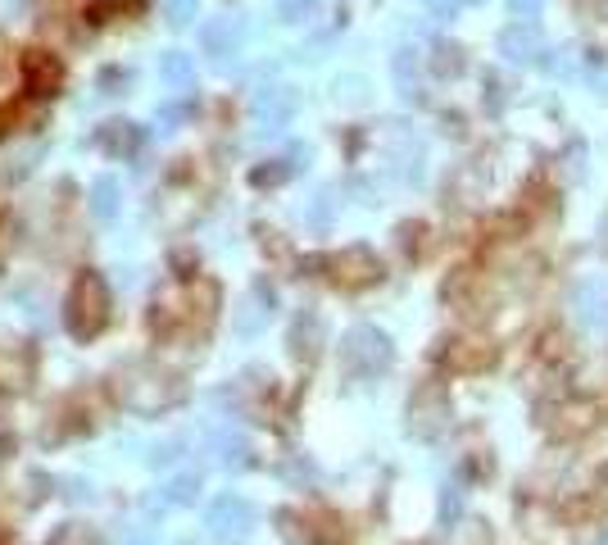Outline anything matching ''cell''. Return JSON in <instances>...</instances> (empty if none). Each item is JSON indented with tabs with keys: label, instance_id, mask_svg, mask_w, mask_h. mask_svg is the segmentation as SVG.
Segmentation results:
<instances>
[{
	"label": "cell",
	"instance_id": "6da1fadb",
	"mask_svg": "<svg viewBox=\"0 0 608 545\" xmlns=\"http://www.w3.org/2000/svg\"><path fill=\"white\" fill-rule=\"evenodd\" d=\"M114 396L132 414H159V409H173L182 400V382L155 364H128L114 373Z\"/></svg>",
	"mask_w": 608,
	"mask_h": 545
},
{
	"label": "cell",
	"instance_id": "5bb4252c",
	"mask_svg": "<svg viewBox=\"0 0 608 545\" xmlns=\"http://www.w3.org/2000/svg\"><path fill=\"white\" fill-rule=\"evenodd\" d=\"M255 109H259V119L273 128V123H286L295 114V96L286 87H277V91H264V96L255 100Z\"/></svg>",
	"mask_w": 608,
	"mask_h": 545
},
{
	"label": "cell",
	"instance_id": "3957f363",
	"mask_svg": "<svg viewBox=\"0 0 608 545\" xmlns=\"http://www.w3.org/2000/svg\"><path fill=\"white\" fill-rule=\"evenodd\" d=\"M341 364L354 377H377L391 364V341L377 332V327H350L341 341Z\"/></svg>",
	"mask_w": 608,
	"mask_h": 545
},
{
	"label": "cell",
	"instance_id": "9c48e42d",
	"mask_svg": "<svg viewBox=\"0 0 608 545\" xmlns=\"http://www.w3.org/2000/svg\"><path fill=\"white\" fill-rule=\"evenodd\" d=\"M445 364L454 368V373H486V368L495 364V346L481 337H454L445 341Z\"/></svg>",
	"mask_w": 608,
	"mask_h": 545
},
{
	"label": "cell",
	"instance_id": "ba28073f",
	"mask_svg": "<svg viewBox=\"0 0 608 545\" xmlns=\"http://www.w3.org/2000/svg\"><path fill=\"white\" fill-rule=\"evenodd\" d=\"M500 55L509 64H545V41L531 23H513L500 32Z\"/></svg>",
	"mask_w": 608,
	"mask_h": 545
},
{
	"label": "cell",
	"instance_id": "44dd1931",
	"mask_svg": "<svg viewBox=\"0 0 608 545\" xmlns=\"http://www.w3.org/2000/svg\"><path fill=\"white\" fill-rule=\"evenodd\" d=\"M164 78L168 82H187L191 78V60H187V55H173V60L164 64Z\"/></svg>",
	"mask_w": 608,
	"mask_h": 545
},
{
	"label": "cell",
	"instance_id": "83f0119b",
	"mask_svg": "<svg viewBox=\"0 0 608 545\" xmlns=\"http://www.w3.org/2000/svg\"><path fill=\"white\" fill-rule=\"evenodd\" d=\"M599 486H604V491H608V468H604V473H599Z\"/></svg>",
	"mask_w": 608,
	"mask_h": 545
},
{
	"label": "cell",
	"instance_id": "4316f807",
	"mask_svg": "<svg viewBox=\"0 0 608 545\" xmlns=\"http://www.w3.org/2000/svg\"><path fill=\"white\" fill-rule=\"evenodd\" d=\"M577 5H581V10H595V0H577ZM599 5H604V0H599Z\"/></svg>",
	"mask_w": 608,
	"mask_h": 545
},
{
	"label": "cell",
	"instance_id": "4fadbf2b",
	"mask_svg": "<svg viewBox=\"0 0 608 545\" xmlns=\"http://www.w3.org/2000/svg\"><path fill=\"white\" fill-rule=\"evenodd\" d=\"M318 346H323V323H318V314L304 309V314L291 323V355L295 359H314Z\"/></svg>",
	"mask_w": 608,
	"mask_h": 545
},
{
	"label": "cell",
	"instance_id": "52a82bcc",
	"mask_svg": "<svg viewBox=\"0 0 608 545\" xmlns=\"http://www.w3.org/2000/svg\"><path fill=\"white\" fill-rule=\"evenodd\" d=\"M182 305H187V327H200V332H205L218 318V282L214 278H187Z\"/></svg>",
	"mask_w": 608,
	"mask_h": 545
},
{
	"label": "cell",
	"instance_id": "8fae6325",
	"mask_svg": "<svg viewBox=\"0 0 608 545\" xmlns=\"http://www.w3.org/2000/svg\"><path fill=\"white\" fill-rule=\"evenodd\" d=\"M250 523H255V509H250L241 496H223V500H214V509H209V527H214L218 536H241Z\"/></svg>",
	"mask_w": 608,
	"mask_h": 545
},
{
	"label": "cell",
	"instance_id": "ffe728a7",
	"mask_svg": "<svg viewBox=\"0 0 608 545\" xmlns=\"http://www.w3.org/2000/svg\"><path fill=\"white\" fill-rule=\"evenodd\" d=\"M314 5H318V0H282L277 10H282V19H286V23H300L304 14L314 10Z\"/></svg>",
	"mask_w": 608,
	"mask_h": 545
},
{
	"label": "cell",
	"instance_id": "ac0fdd59",
	"mask_svg": "<svg viewBox=\"0 0 608 545\" xmlns=\"http://www.w3.org/2000/svg\"><path fill=\"white\" fill-rule=\"evenodd\" d=\"M46 545H100V536L91 532V527H82V523H64Z\"/></svg>",
	"mask_w": 608,
	"mask_h": 545
},
{
	"label": "cell",
	"instance_id": "277c9868",
	"mask_svg": "<svg viewBox=\"0 0 608 545\" xmlns=\"http://www.w3.org/2000/svg\"><path fill=\"white\" fill-rule=\"evenodd\" d=\"M327 268H332V282L345 287V291H363V287H373V282L382 278V259H377L368 246L341 250V255L327 259Z\"/></svg>",
	"mask_w": 608,
	"mask_h": 545
},
{
	"label": "cell",
	"instance_id": "8992f818",
	"mask_svg": "<svg viewBox=\"0 0 608 545\" xmlns=\"http://www.w3.org/2000/svg\"><path fill=\"white\" fill-rule=\"evenodd\" d=\"M23 87L32 96H55L64 87V60H59L55 50H23Z\"/></svg>",
	"mask_w": 608,
	"mask_h": 545
},
{
	"label": "cell",
	"instance_id": "7402d4cb",
	"mask_svg": "<svg viewBox=\"0 0 608 545\" xmlns=\"http://www.w3.org/2000/svg\"><path fill=\"white\" fill-rule=\"evenodd\" d=\"M309 223H318V228L332 223V196H318L314 205H309Z\"/></svg>",
	"mask_w": 608,
	"mask_h": 545
},
{
	"label": "cell",
	"instance_id": "f546056e",
	"mask_svg": "<svg viewBox=\"0 0 608 545\" xmlns=\"http://www.w3.org/2000/svg\"><path fill=\"white\" fill-rule=\"evenodd\" d=\"M604 232H608V218H604Z\"/></svg>",
	"mask_w": 608,
	"mask_h": 545
},
{
	"label": "cell",
	"instance_id": "2e32d148",
	"mask_svg": "<svg viewBox=\"0 0 608 545\" xmlns=\"http://www.w3.org/2000/svg\"><path fill=\"white\" fill-rule=\"evenodd\" d=\"M200 37H205V50H209V55H218V60H223V55H232V46H236V28H232V23H209Z\"/></svg>",
	"mask_w": 608,
	"mask_h": 545
},
{
	"label": "cell",
	"instance_id": "603a6c76",
	"mask_svg": "<svg viewBox=\"0 0 608 545\" xmlns=\"http://www.w3.org/2000/svg\"><path fill=\"white\" fill-rule=\"evenodd\" d=\"M286 164H273V169H255V187H277V182H286Z\"/></svg>",
	"mask_w": 608,
	"mask_h": 545
},
{
	"label": "cell",
	"instance_id": "484cf974",
	"mask_svg": "<svg viewBox=\"0 0 608 545\" xmlns=\"http://www.w3.org/2000/svg\"><path fill=\"white\" fill-rule=\"evenodd\" d=\"M0 545H14V536H10V532H5V527H0Z\"/></svg>",
	"mask_w": 608,
	"mask_h": 545
},
{
	"label": "cell",
	"instance_id": "f1b7e54d",
	"mask_svg": "<svg viewBox=\"0 0 608 545\" xmlns=\"http://www.w3.org/2000/svg\"><path fill=\"white\" fill-rule=\"evenodd\" d=\"M0 137H5V114H0Z\"/></svg>",
	"mask_w": 608,
	"mask_h": 545
},
{
	"label": "cell",
	"instance_id": "d6986e66",
	"mask_svg": "<svg viewBox=\"0 0 608 545\" xmlns=\"http://www.w3.org/2000/svg\"><path fill=\"white\" fill-rule=\"evenodd\" d=\"M91 209H96L100 218H114V182L100 178L96 191H91Z\"/></svg>",
	"mask_w": 608,
	"mask_h": 545
},
{
	"label": "cell",
	"instance_id": "7c38bea8",
	"mask_svg": "<svg viewBox=\"0 0 608 545\" xmlns=\"http://www.w3.org/2000/svg\"><path fill=\"white\" fill-rule=\"evenodd\" d=\"M100 150H109L114 159H128L141 150V128H132V123H105V128L96 132Z\"/></svg>",
	"mask_w": 608,
	"mask_h": 545
},
{
	"label": "cell",
	"instance_id": "30bf717a",
	"mask_svg": "<svg viewBox=\"0 0 608 545\" xmlns=\"http://www.w3.org/2000/svg\"><path fill=\"white\" fill-rule=\"evenodd\" d=\"M572 309L586 327H608V291L599 278H581L572 287Z\"/></svg>",
	"mask_w": 608,
	"mask_h": 545
},
{
	"label": "cell",
	"instance_id": "9a60e30c",
	"mask_svg": "<svg viewBox=\"0 0 608 545\" xmlns=\"http://www.w3.org/2000/svg\"><path fill=\"white\" fill-rule=\"evenodd\" d=\"M432 73L436 78H459L463 73V46H450V41H441V46L432 50Z\"/></svg>",
	"mask_w": 608,
	"mask_h": 545
},
{
	"label": "cell",
	"instance_id": "7a4b0ae2",
	"mask_svg": "<svg viewBox=\"0 0 608 545\" xmlns=\"http://www.w3.org/2000/svg\"><path fill=\"white\" fill-rule=\"evenodd\" d=\"M105 323H109V287L96 268H82L69 287V300H64V327H69L73 341H91L100 337Z\"/></svg>",
	"mask_w": 608,
	"mask_h": 545
},
{
	"label": "cell",
	"instance_id": "cb8c5ba5",
	"mask_svg": "<svg viewBox=\"0 0 608 545\" xmlns=\"http://www.w3.org/2000/svg\"><path fill=\"white\" fill-rule=\"evenodd\" d=\"M540 5H545V0H509V10L518 14V19H531V14H540Z\"/></svg>",
	"mask_w": 608,
	"mask_h": 545
},
{
	"label": "cell",
	"instance_id": "5b68a950",
	"mask_svg": "<svg viewBox=\"0 0 608 545\" xmlns=\"http://www.w3.org/2000/svg\"><path fill=\"white\" fill-rule=\"evenodd\" d=\"M409 418H413V432L432 441V436H441L445 427H450V396H445L436 382H427V387H418V396H413Z\"/></svg>",
	"mask_w": 608,
	"mask_h": 545
},
{
	"label": "cell",
	"instance_id": "d4e9b609",
	"mask_svg": "<svg viewBox=\"0 0 608 545\" xmlns=\"http://www.w3.org/2000/svg\"><path fill=\"white\" fill-rule=\"evenodd\" d=\"M191 5H196V0H173V14H177V23H187V19H191Z\"/></svg>",
	"mask_w": 608,
	"mask_h": 545
},
{
	"label": "cell",
	"instance_id": "e0dca14e",
	"mask_svg": "<svg viewBox=\"0 0 608 545\" xmlns=\"http://www.w3.org/2000/svg\"><path fill=\"white\" fill-rule=\"evenodd\" d=\"M413 73H418V55H413V50H400V55H395V82H400L404 96H418V78H413Z\"/></svg>",
	"mask_w": 608,
	"mask_h": 545
}]
</instances>
